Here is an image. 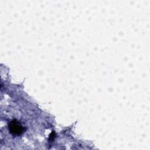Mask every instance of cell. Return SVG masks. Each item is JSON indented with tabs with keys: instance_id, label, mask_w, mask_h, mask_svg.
I'll return each mask as SVG.
<instances>
[{
	"instance_id": "6da1fadb",
	"label": "cell",
	"mask_w": 150,
	"mask_h": 150,
	"mask_svg": "<svg viewBox=\"0 0 150 150\" xmlns=\"http://www.w3.org/2000/svg\"><path fill=\"white\" fill-rule=\"evenodd\" d=\"M8 129L9 132L15 135H19L23 132L24 129L21 122L16 120L11 121L8 124Z\"/></svg>"
}]
</instances>
